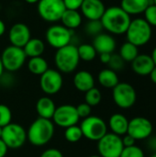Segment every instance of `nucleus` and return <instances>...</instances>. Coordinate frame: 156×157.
I'll return each mask as SVG.
<instances>
[{
  "label": "nucleus",
  "instance_id": "f257e3e1",
  "mask_svg": "<svg viewBox=\"0 0 156 157\" xmlns=\"http://www.w3.org/2000/svg\"><path fill=\"white\" fill-rule=\"evenodd\" d=\"M100 21L103 29L110 34L121 35L126 33L131 18L120 6H114L106 8Z\"/></svg>",
  "mask_w": 156,
  "mask_h": 157
},
{
  "label": "nucleus",
  "instance_id": "f03ea898",
  "mask_svg": "<svg viewBox=\"0 0 156 157\" xmlns=\"http://www.w3.org/2000/svg\"><path fill=\"white\" fill-rule=\"evenodd\" d=\"M54 135V123L51 120L38 118L29 127L27 138L34 146L47 144Z\"/></svg>",
  "mask_w": 156,
  "mask_h": 157
},
{
  "label": "nucleus",
  "instance_id": "7ed1b4c3",
  "mask_svg": "<svg viewBox=\"0 0 156 157\" xmlns=\"http://www.w3.org/2000/svg\"><path fill=\"white\" fill-rule=\"evenodd\" d=\"M80 58L77 46L70 43L56 51L54 55V63L60 73L71 74L78 66Z\"/></svg>",
  "mask_w": 156,
  "mask_h": 157
},
{
  "label": "nucleus",
  "instance_id": "20e7f679",
  "mask_svg": "<svg viewBox=\"0 0 156 157\" xmlns=\"http://www.w3.org/2000/svg\"><path fill=\"white\" fill-rule=\"evenodd\" d=\"M127 41L137 47L147 44L152 38V27L144 18H135L131 21L126 31Z\"/></svg>",
  "mask_w": 156,
  "mask_h": 157
},
{
  "label": "nucleus",
  "instance_id": "39448f33",
  "mask_svg": "<svg viewBox=\"0 0 156 157\" xmlns=\"http://www.w3.org/2000/svg\"><path fill=\"white\" fill-rule=\"evenodd\" d=\"M66 10L63 0H40L37 3V11L41 19L48 23L60 21Z\"/></svg>",
  "mask_w": 156,
  "mask_h": 157
},
{
  "label": "nucleus",
  "instance_id": "423d86ee",
  "mask_svg": "<svg viewBox=\"0 0 156 157\" xmlns=\"http://www.w3.org/2000/svg\"><path fill=\"white\" fill-rule=\"evenodd\" d=\"M73 36L74 30H71L65 28L63 25L57 23L51 25L45 32L47 43L56 50L70 44Z\"/></svg>",
  "mask_w": 156,
  "mask_h": 157
},
{
  "label": "nucleus",
  "instance_id": "0eeeda50",
  "mask_svg": "<svg viewBox=\"0 0 156 157\" xmlns=\"http://www.w3.org/2000/svg\"><path fill=\"white\" fill-rule=\"evenodd\" d=\"M4 69L6 72L14 73L18 71L25 63L27 56L22 48L9 45L4 49L1 55Z\"/></svg>",
  "mask_w": 156,
  "mask_h": 157
},
{
  "label": "nucleus",
  "instance_id": "6e6552de",
  "mask_svg": "<svg viewBox=\"0 0 156 157\" xmlns=\"http://www.w3.org/2000/svg\"><path fill=\"white\" fill-rule=\"evenodd\" d=\"M80 129L83 133V137L90 141L97 142L106 133H108V126L106 122L97 116H89L83 120Z\"/></svg>",
  "mask_w": 156,
  "mask_h": 157
},
{
  "label": "nucleus",
  "instance_id": "1a4fd4ad",
  "mask_svg": "<svg viewBox=\"0 0 156 157\" xmlns=\"http://www.w3.org/2000/svg\"><path fill=\"white\" fill-rule=\"evenodd\" d=\"M1 140L8 149H17L24 145L27 138V132L17 123H9L2 128Z\"/></svg>",
  "mask_w": 156,
  "mask_h": 157
},
{
  "label": "nucleus",
  "instance_id": "9d476101",
  "mask_svg": "<svg viewBox=\"0 0 156 157\" xmlns=\"http://www.w3.org/2000/svg\"><path fill=\"white\" fill-rule=\"evenodd\" d=\"M124 146L120 136L114 133H106L97 141V150L101 157H120Z\"/></svg>",
  "mask_w": 156,
  "mask_h": 157
},
{
  "label": "nucleus",
  "instance_id": "9b49d317",
  "mask_svg": "<svg viewBox=\"0 0 156 157\" xmlns=\"http://www.w3.org/2000/svg\"><path fill=\"white\" fill-rule=\"evenodd\" d=\"M112 98L115 104L123 109L131 108L137 98L136 91L134 87L128 83H119L114 88H112Z\"/></svg>",
  "mask_w": 156,
  "mask_h": 157
},
{
  "label": "nucleus",
  "instance_id": "f8f14e48",
  "mask_svg": "<svg viewBox=\"0 0 156 157\" xmlns=\"http://www.w3.org/2000/svg\"><path fill=\"white\" fill-rule=\"evenodd\" d=\"M63 79L62 74L55 69H48L40 75V86L46 95H55L62 89Z\"/></svg>",
  "mask_w": 156,
  "mask_h": 157
},
{
  "label": "nucleus",
  "instance_id": "ddd939ff",
  "mask_svg": "<svg viewBox=\"0 0 156 157\" xmlns=\"http://www.w3.org/2000/svg\"><path fill=\"white\" fill-rule=\"evenodd\" d=\"M76 108L70 104L62 105L56 108L52 117V122L62 128H68L76 125L79 121Z\"/></svg>",
  "mask_w": 156,
  "mask_h": 157
},
{
  "label": "nucleus",
  "instance_id": "4468645a",
  "mask_svg": "<svg viewBox=\"0 0 156 157\" xmlns=\"http://www.w3.org/2000/svg\"><path fill=\"white\" fill-rule=\"evenodd\" d=\"M152 122L143 117H136L129 121L127 134L133 137L136 141L149 138L153 132Z\"/></svg>",
  "mask_w": 156,
  "mask_h": 157
},
{
  "label": "nucleus",
  "instance_id": "2eb2a0df",
  "mask_svg": "<svg viewBox=\"0 0 156 157\" xmlns=\"http://www.w3.org/2000/svg\"><path fill=\"white\" fill-rule=\"evenodd\" d=\"M31 39V32L29 28L21 22L15 23L11 26L8 31V40L11 45L23 48L26 43Z\"/></svg>",
  "mask_w": 156,
  "mask_h": 157
},
{
  "label": "nucleus",
  "instance_id": "dca6fc26",
  "mask_svg": "<svg viewBox=\"0 0 156 157\" xmlns=\"http://www.w3.org/2000/svg\"><path fill=\"white\" fill-rule=\"evenodd\" d=\"M81 14L87 20H100L106 6L102 0H84L81 7Z\"/></svg>",
  "mask_w": 156,
  "mask_h": 157
},
{
  "label": "nucleus",
  "instance_id": "f3484780",
  "mask_svg": "<svg viewBox=\"0 0 156 157\" xmlns=\"http://www.w3.org/2000/svg\"><path fill=\"white\" fill-rule=\"evenodd\" d=\"M97 53H113L116 49V40L108 33H103L94 37L93 44Z\"/></svg>",
  "mask_w": 156,
  "mask_h": 157
},
{
  "label": "nucleus",
  "instance_id": "a211bd4d",
  "mask_svg": "<svg viewBox=\"0 0 156 157\" xmlns=\"http://www.w3.org/2000/svg\"><path fill=\"white\" fill-rule=\"evenodd\" d=\"M155 64L151 57L148 54H139L132 62L131 67L134 73L139 75H149Z\"/></svg>",
  "mask_w": 156,
  "mask_h": 157
},
{
  "label": "nucleus",
  "instance_id": "6ab92c4d",
  "mask_svg": "<svg viewBox=\"0 0 156 157\" xmlns=\"http://www.w3.org/2000/svg\"><path fill=\"white\" fill-rule=\"evenodd\" d=\"M74 86L80 92H86L95 87V78L93 75L86 70L78 71L74 76Z\"/></svg>",
  "mask_w": 156,
  "mask_h": 157
},
{
  "label": "nucleus",
  "instance_id": "aec40b11",
  "mask_svg": "<svg viewBox=\"0 0 156 157\" xmlns=\"http://www.w3.org/2000/svg\"><path fill=\"white\" fill-rule=\"evenodd\" d=\"M151 5H154L153 0H121L120 2V7L130 16L144 13Z\"/></svg>",
  "mask_w": 156,
  "mask_h": 157
},
{
  "label": "nucleus",
  "instance_id": "412c9836",
  "mask_svg": "<svg viewBox=\"0 0 156 157\" xmlns=\"http://www.w3.org/2000/svg\"><path fill=\"white\" fill-rule=\"evenodd\" d=\"M56 106L54 101L49 97H42L36 103V111L40 118L51 120L55 112Z\"/></svg>",
  "mask_w": 156,
  "mask_h": 157
},
{
  "label": "nucleus",
  "instance_id": "4be33fe9",
  "mask_svg": "<svg viewBox=\"0 0 156 157\" xmlns=\"http://www.w3.org/2000/svg\"><path fill=\"white\" fill-rule=\"evenodd\" d=\"M108 126H109L112 133L121 137L122 135L127 134L129 120L122 114L115 113L109 118Z\"/></svg>",
  "mask_w": 156,
  "mask_h": 157
},
{
  "label": "nucleus",
  "instance_id": "5701e85b",
  "mask_svg": "<svg viewBox=\"0 0 156 157\" xmlns=\"http://www.w3.org/2000/svg\"><path fill=\"white\" fill-rule=\"evenodd\" d=\"M60 21L62 22V25H63L65 28L74 30L75 29L79 28L83 21V16L78 10H72V9H66Z\"/></svg>",
  "mask_w": 156,
  "mask_h": 157
},
{
  "label": "nucleus",
  "instance_id": "b1692460",
  "mask_svg": "<svg viewBox=\"0 0 156 157\" xmlns=\"http://www.w3.org/2000/svg\"><path fill=\"white\" fill-rule=\"evenodd\" d=\"M26 56L29 58L41 56L45 51V43L38 38H31L22 48Z\"/></svg>",
  "mask_w": 156,
  "mask_h": 157
},
{
  "label": "nucleus",
  "instance_id": "393cba45",
  "mask_svg": "<svg viewBox=\"0 0 156 157\" xmlns=\"http://www.w3.org/2000/svg\"><path fill=\"white\" fill-rule=\"evenodd\" d=\"M99 84L106 88H114L119 83V76L117 73L111 69H103L97 75Z\"/></svg>",
  "mask_w": 156,
  "mask_h": 157
},
{
  "label": "nucleus",
  "instance_id": "a878e982",
  "mask_svg": "<svg viewBox=\"0 0 156 157\" xmlns=\"http://www.w3.org/2000/svg\"><path fill=\"white\" fill-rule=\"evenodd\" d=\"M27 66H28L29 71L31 74L35 75H40V76L49 69L48 62L42 56L29 58V60L28 61Z\"/></svg>",
  "mask_w": 156,
  "mask_h": 157
},
{
  "label": "nucleus",
  "instance_id": "bb28decb",
  "mask_svg": "<svg viewBox=\"0 0 156 157\" xmlns=\"http://www.w3.org/2000/svg\"><path fill=\"white\" fill-rule=\"evenodd\" d=\"M119 54L123 59L124 62L131 63L139 55L138 47L129 41H126L125 43L121 45Z\"/></svg>",
  "mask_w": 156,
  "mask_h": 157
},
{
  "label": "nucleus",
  "instance_id": "cd10ccee",
  "mask_svg": "<svg viewBox=\"0 0 156 157\" xmlns=\"http://www.w3.org/2000/svg\"><path fill=\"white\" fill-rule=\"evenodd\" d=\"M77 51H78V55L80 60L84 62H91L93 61L97 52L94 46L89 43H83L77 46Z\"/></svg>",
  "mask_w": 156,
  "mask_h": 157
},
{
  "label": "nucleus",
  "instance_id": "c85d7f7f",
  "mask_svg": "<svg viewBox=\"0 0 156 157\" xmlns=\"http://www.w3.org/2000/svg\"><path fill=\"white\" fill-rule=\"evenodd\" d=\"M85 99H86V103L88 104L90 107H96L101 102L102 99L101 92L99 91V89L93 87L86 92Z\"/></svg>",
  "mask_w": 156,
  "mask_h": 157
},
{
  "label": "nucleus",
  "instance_id": "c756f323",
  "mask_svg": "<svg viewBox=\"0 0 156 157\" xmlns=\"http://www.w3.org/2000/svg\"><path fill=\"white\" fill-rule=\"evenodd\" d=\"M82 137H83V133L79 126L74 125L65 129L64 138L69 143H77L82 139Z\"/></svg>",
  "mask_w": 156,
  "mask_h": 157
},
{
  "label": "nucleus",
  "instance_id": "7c9ffc66",
  "mask_svg": "<svg viewBox=\"0 0 156 157\" xmlns=\"http://www.w3.org/2000/svg\"><path fill=\"white\" fill-rule=\"evenodd\" d=\"M103 26L100 20H88L85 26V31L87 35L96 37L103 30Z\"/></svg>",
  "mask_w": 156,
  "mask_h": 157
},
{
  "label": "nucleus",
  "instance_id": "2f4dec72",
  "mask_svg": "<svg viewBox=\"0 0 156 157\" xmlns=\"http://www.w3.org/2000/svg\"><path fill=\"white\" fill-rule=\"evenodd\" d=\"M12 121V112L10 109L5 105L0 104V127L3 128Z\"/></svg>",
  "mask_w": 156,
  "mask_h": 157
},
{
  "label": "nucleus",
  "instance_id": "473e14b6",
  "mask_svg": "<svg viewBox=\"0 0 156 157\" xmlns=\"http://www.w3.org/2000/svg\"><path fill=\"white\" fill-rule=\"evenodd\" d=\"M120 157H144L143 151L136 145L124 147Z\"/></svg>",
  "mask_w": 156,
  "mask_h": 157
},
{
  "label": "nucleus",
  "instance_id": "72a5a7b5",
  "mask_svg": "<svg viewBox=\"0 0 156 157\" xmlns=\"http://www.w3.org/2000/svg\"><path fill=\"white\" fill-rule=\"evenodd\" d=\"M124 63L125 62L120 56V54H111V57L108 65L109 66V69L117 72V71L121 70L124 67Z\"/></svg>",
  "mask_w": 156,
  "mask_h": 157
},
{
  "label": "nucleus",
  "instance_id": "f704fd0d",
  "mask_svg": "<svg viewBox=\"0 0 156 157\" xmlns=\"http://www.w3.org/2000/svg\"><path fill=\"white\" fill-rule=\"evenodd\" d=\"M144 16H145V20L149 23V25L156 27V6L151 5L149 6L146 10L144 11Z\"/></svg>",
  "mask_w": 156,
  "mask_h": 157
},
{
  "label": "nucleus",
  "instance_id": "c9c22d12",
  "mask_svg": "<svg viewBox=\"0 0 156 157\" xmlns=\"http://www.w3.org/2000/svg\"><path fill=\"white\" fill-rule=\"evenodd\" d=\"M75 108H76V111H77V114H78L79 118L86 119V118L89 117L90 114H91V107L88 104H86V102L79 104Z\"/></svg>",
  "mask_w": 156,
  "mask_h": 157
},
{
  "label": "nucleus",
  "instance_id": "e433bc0d",
  "mask_svg": "<svg viewBox=\"0 0 156 157\" xmlns=\"http://www.w3.org/2000/svg\"><path fill=\"white\" fill-rule=\"evenodd\" d=\"M66 9L78 10L80 9L84 0H63Z\"/></svg>",
  "mask_w": 156,
  "mask_h": 157
},
{
  "label": "nucleus",
  "instance_id": "4c0bfd02",
  "mask_svg": "<svg viewBox=\"0 0 156 157\" xmlns=\"http://www.w3.org/2000/svg\"><path fill=\"white\" fill-rule=\"evenodd\" d=\"M40 157H63L62 152L56 148H50L45 150Z\"/></svg>",
  "mask_w": 156,
  "mask_h": 157
},
{
  "label": "nucleus",
  "instance_id": "58836bf2",
  "mask_svg": "<svg viewBox=\"0 0 156 157\" xmlns=\"http://www.w3.org/2000/svg\"><path fill=\"white\" fill-rule=\"evenodd\" d=\"M13 80L14 79L12 77V75L9 72H7V73L4 72V74L0 76V82L6 87H8L9 86H11L13 84Z\"/></svg>",
  "mask_w": 156,
  "mask_h": 157
},
{
  "label": "nucleus",
  "instance_id": "ea45409f",
  "mask_svg": "<svg viewBox=\"0 0 156 157\" xmlns=\"http://www.w3.org/2000/svg\"><path fill=\"white\" fill-rule=\"evenodd\" d=\"M121 139H122V144H123L124 147H130V146L135 145L136 140L129 134H125L123 136V138H121Z\"/></svg>",
  "mask_w": 156,
  "mask_h": 157
},
{
  "label": "nucleus",
  "instance_id": "a19ab883",
  "mask_svg": "<svg viewBox=\"0 0 156 157\" xmlns=\"http://www.w3.org/2000/svg\"><path fill=\"white\" fill-rule=\"evenodd\" d=\"M111 54L112 53H100L99 54V60L102 63H105V64H108L109 60H110V57H111Z\"/></svg>",
  "mask_w": 156,
  "mask_h": 157
},
{
  "label": "nucleus",
  "instance_id": "79ce46f5",
  "mask_svg": "<svg viewBox=\"0 0 156 157\" xmlns=\"http://www.w3.org/2000/svg\"><path fill=\"white\" fill-rule=\"evenodd\" d=\"M7 146L5 144V143L0 139V157H5L7 153Z\"/></svg>",
  "mask_w": 156,
  "mask_h": 157
},
{
  "label": "nucleus",
  "instance_id": "37998d69",
  "mask_svg": "<svg viewBox=\"0 0 156 157\" xmlns=\"http://www.w3.org/2000/svg\"><path fill=\"white\" fill-rule=\"evenodd\" d=\"M6 24H5V22L0 18V37H2L4 34H5V32H6Z\"/></svg>",
  "mask_w": 156,
  "mask_h": 157
},
{
  "label": "nucleus",
  "instance_id": "c03bdc74",
  "mask_svg": "<svg viewBox=\"0 0 156 157\" xmlns=\"http://www.w3.org/2000/svg\"><path fill=\"white\" fill-rule=\"evenodd\" d=\"M150 75V77H151V80L156 84V66H154V68L153 69V71L151 72V74L149 75Z\"/></svg>",
  "mask_w": 156,
  "mask_h": 157
},
{
  "label": "nucleus",
  "instance_id": "a18cd8bd",
  "mask_svg": "<svg viewBox=\"0 0 156 157\" xmlns=\"http://www.w3.org/2000/svg\"><path fill=\"white\" fill-rule=\"evenodd\" d=\"M151 57H152V59H153V61H154V63L156 66V47L154 48V50L153 51V53H152Z\"/></svg>",
  "mask_w": 156,
  "mask_h": 157
},
{
  "label": "nucleus",
  "instance_id": "49530a36",
  "mask_svg": "<svg viewBox=\"0 0 156 157\" xmlns=\"http://www.w3.org/2000/svg\"><path fill=\"white\" fill-rule=\"evenodd\" d=\"M4 72H5V69H4L3 63H2V60H1V57H0V76L4 74Z\"/></svg>",
  "mask_w": 156,
  "mask_h": 157
},
{
  "label": "nucleus",
  "instance_id": "de8ad7c7",
  "mask_svg": "<svg viewBox=\"0 0 156 157\" xmlns=\"http://www.w3.org/2000/svg\"><path fill=\"white\" fill-rule=\"evenodd\" d=\"M150 144H151V146H152L154 149H155L156 150V138H154V139H152V140H151Z\"/></svg>",
  "mask_w": 156,
  "mask_h": 157
},
{
  "label": "nucleus",
  "instance_id": "09e8293b",
  "mask_svg": "<svg viewBox=\"0 0 156 157\" xmlns=\"http://www.w3.org/2000/svg\"><path fill=\"white\" fill-rule=\"evenodd\" d=\"M40 0H25V2H27L28 4L33 5V4H37Z\"/></svg>",
  "mask_w": 156,
  "mask_h": 157
},
{
  "label": "nucleus",
  "instance_id": "8fccbe9b",
  "mask_svg": "<svg viewBox=\"0 0 156 157\" xmlns=\"http://www.w3.org/2000/svg\"><path fill=\"white\" fill-rule=\"evenodd\" d=\"M1 134H2V128L0 127V139H1Z\"/></svg>",
  "mask_w": 156,
  "mask_h": 157
},
{
  "label": "nucleus",
  "instance_id": "3c124183",
  "mask_svg": "<svg viewBox=\"0 0 156 157\" xmlns=\"http://www.w3.org/2000/svg\"><path fill=\"white\" fill-rule=\"evenodd\" d=\"M89 157H101V156L98 155H91V156H89Z\"/></svg>",
  "mask_w": 156,
  "mask_h": 157
},
{
  "label": "nucleus",
  "instance_id": "603ef678",
  "mask_svg": "<svg viewBox=\"0 0 156 157\" xmlns=\"http://www.w3.org/2000/svg\"><path fill=\"white\" fill-rule=\"evenodd\" d=\"M153 1H154V5L156 6V0H153Z\"/></svg>",
  "mask_w": 156,
  "mask_h": 157
},
{
  "label": "nucleus",
  "instance_id": "864d4df0",
  "mask_svg": "<svg viewBox=\"0 0 156 157\" xmlns=\"http://www.w3.org/2000/svg\"><path fill=\"white\" fill-rule=\"evenodd\" d=\"M152 157H156V154H155V155H153Z\"/></svg>",
  "mask_w": 156,
  "mask_h": 157
}]
</instances>
